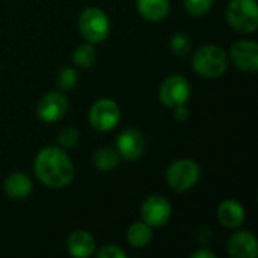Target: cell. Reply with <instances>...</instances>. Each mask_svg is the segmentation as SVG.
Masks as SVG:
<instances>
[{
	"label": "cell",
	"instance_id": "2e32d148",
	"mask_svg": "<svg viewBox=\"0 0 258 258\" xmlns=\"http://www.w3.org/2000/svg\"><path fill=\"white\" fill-rule=\"evenodd\" d=\"M139 14L150 21H160L169 12V0H136Z\"/></svg>",
	"mask_w": 258,
	"mask_h": 258
},
{
	"label": "cell",
	"instance_id": "6da1fadb",
	"mask_svg": "<svg viewBox=\"0 0 258 258\" xmlns=\"http://www.w3.org/2000/svg\"><path fill=\"white\" fill-rule=\"evenodd\" d=\"M33 169L41 183L47 187H67L74 178V166L68 154L56 147L42 148L33 163Z\"/></svg>",
	"mask_w": 258,
	"mask_h": 258
},
{
	"label": "cell",
	"instance_id": "9a60e30c",
	"mask_svg": "<svg viewBox=\"0 0 258 258\" xmlns=\"http://www.w3.org/2000/svg\"><path fill=\"white\" fill-rule=\"evenodd\" d=\"M3 189L11 200H24L32 192V180L23 172H14L5 180Z\"/></svg>",
	"mask_w": 258,
	"mask_h": 258
},
{
	"label": "cell",
	"instance_id": "8992f818",
	"mask_svg": "<svg viewBox=\"0 0 258 258\" xmlns=\"http://www.w3.org/2000/svg\"><path fill=\"white\" fill-rule=\"evenodd\" d=\"M189 97H190V85L180 74L166 77L165 82L160 85L159 98L166 107L174 109L177 106L186 104Z\"/></svg>",
	"mask_w": 258,
	"mask_h": 258
},
{
	"label": "cell",
	"instance_id": "d6986e66",
	"mask_svg": "<svg viewBox=\"0 0 258 258\" xmlns=\"http://www.w3.org/2000/svg\"><path fill=\"white\" fill-rule=\"evenodd\" d=\"M73 59L79 67H83V68L92 67L94 62H95V48H94V45L91 42L80 45L79 48H76V51L73 54Z\"/></svg>",
	"mask_w": 258,
	"mask_h": 258
},
{
	"label": "cell",
	"instance_id": "30bf717a",
	"mask_svg": "<svg viewBox=\"0 0 258 258\" xmlns=\"http://www.w3.org/2000/svg\"><path fill=\"white\" fill-rule=\"evenodd\" d=\"M231 59L234 65L243 71L254 73L258 70V45L254 41L240 39L231 47Z\"/></svg>",
	"mask_w": 258,
	"mask_h": 258
},
{
	"label": "cell",
	"instance_id": "603a6c76",
	"mask_svg": "<svg viewBox=\"0 0 258 258\" xmlns=\"http://www.w3.org/2000/svg\"><path fill=\"white\" fill-rule=\"evenodd\" d=\"M57 83L62 89H71L77 83V73L73 68H63L59 74Z\"/></svg>",
	"mask_w": 258,
	"mask_h": 258
},
{
	"label": "cell",
	"instance_id": "5bb4252c",
	"mask_svg": "<svg viewBox=\"0 0 258 258\" xmlns=\"http://www.w3.org/2000/svg\"><path fill=\"white\" fill-rule=\"evenodd\" d=\"M218 219L227 228H237L245 221V210L237 201L227 200L218 207Z\"/></svg>",
	"mask_w": 258,
	"mask_h": 258
},
{
	"label": "cell",
	"instance_id": "8fae6325",
	"mask_svg": "<svg viewBox=\"0 0 258 258\" xmlns=\"http://www.w3.org/2000/svg\"><path fill=\"white\" fill-rule=\"evenodd\" d=\"M116 148L119 156L125 160H136L145 151V138L141 132L128 128L119 135L116 141Z\"/></svg>",
	"mask_w": 258,
	"mask_h": 258
},
{
	"label": "cell",
	"instance_id": "7c38bea8",
	"mask_svg": "<svg viewBox=\"0 0 258 258\" xmlns=\"http://www.w3.org/2000/svg\"><path fill=\"white\" fill-rule=\"evenodd\" d=\"M228 254L233 258H255L258 243L255 236L249 231H239L228 240Z\"/></svg>",
	"mask_w": 258,
	"mask_h": 258
},
{
	"label": "cell",
	"instance_id": "ba28073f",
	"mask_svg": "<svg viewBox=\"0 0 258 258\" xmlns=\"http://www.w3.org/2000/svg\"><path fill=\"white\" fill-rule=\"evenodd\" d=\"M141 215L145 224H148L151 228H159L163 227L171 219L172 207L166 198L160 195H153L148 197L142 204Z\"/></svg>",
	"mask_w": 258,
	"mask_h": 258
},
{
	"label": "cell",
	"instance_id": "277c9868",
	"mask_svg": "<svg viewBox=\"0 0 258 258\" xmlns=\"http://www.w3.org/2000/svg\"><path fill=\"white\" fill-rule=\"evenodd\" d=\"M201 177L200 165L192 159L175 160L166 171V181L175 192L192 189Z\"/></svg>",
	"mask_w": 258,
	"mask_h": 258
},
{
	"label": "cell",
	"instance_id": "d4e9b609",
	"mask_svg": "<svg viewBox=\"0 0 258 258\" xmlns=\"http://www.w3.org/2000/svg\"><path fill=\"white\" fill-rule=\"evenodd\" d=\"M187 116H189V110H187L186 104L174 107V118L177 121H184V119H187Z\"/></svg>",
	"mask_w": 258,
	"mask_h": 258
},
{
	"label": "cell",
	"instance_id": "7a4b0ae2",
	"mask_svg": "<svg viewBox=\"0 0 258 258\" xmlns=\"http://www.w3.org/2000/svg\"><path fill=\"white\" fill-rule=\"evenodd\" d=\"M228 54L218 45H204L194 54V70L204 79H216L228 68Z\"/></svg>",
	"mask_w": 258,
	"mask_h": 258
},
{
	"label": "cell",
	"instance_id": "ac0fdd59",
	"mask_svg": "<svg viewBox=\"0 0 258 258\" xmlns=\"http://www.w3.org/2000/svg\"><path fill=\"white\" fill-rule=\"evenodd\" d=\"M92 162H94L95 168H98L100 171H110L119 165L121 156L118 151H115L109 147H104V148H98L94 153Z\"/></svg>",
	"mask_w": 258,
	"mask_h": 258
},
{
	"label": "cell",
	"instance_id": "52a82bcc",
	"mask_svg": "<svg viewBox=\"0 0 258 258\" xmlns=\"http://www.w3.org/2000/svg\"><path fill=\"white\" fill-rule=\"evenodd\" d=\"M121 118L119 106L110 98H101L95 101L89 112V121L94 128L100 132L112 130Z\"/></svg>",
	"mask_w": 258,
	"mask_h": 258
},
{
	"label": "cell",
	"instance_id": "cb8c5ba5",
	"mask_svg": "<svg viewBox=\"0 0 258 258\" xmlns=\"http://www.w3.org/2000/svg\"><path fill=\"white\" fill-rule=\"evenodd\" d=\"M125 252L116 245H104L98 251V258H124Z\"/></svg>",
	"mask_w": 258,
	"mask_h": 258
},
{
	"label": "cell",
	"instance_id": "5b68a950",
	"mask_svg": "<svg viewBox=\"0 0 258 258\" xmlns=\"http://www.w3.org/2000/svg\"><path fill=\"white\" fill-rule=\"evenodd\" d=\"M227 18L233 29L245 33L255 32L258 8L255 0H231L227 8Z\"/></svg>",
	"mask_w": 258,
	"mask_h": 258
},
{
	"label": "cell",
	"instance_id": "484cf974",
	"mask_svg": "<svg viewBox=\"0 0 258 258\" xmlns=\"http://www.w3.org/2000/svg\"><path fill=\"white\" fill-rule=\"evenodd\" d=\"M192 258H216V254L215 252H212V251H206V249H203V251H197Z\"/></svg>",
	"mask_w": 258,
	"mask_h": 258
},
{
	"label": "cell",
	"instance_id": "7402d4cb",
	"mask_svg": "<svg viewBox=\"0 0 258 258\" xmlns=\"http://www.w3.org/2000/svg\"><path fill=\"white\" fill-rule=\"evenodd\" d=\"M57 141L63 148H74L76 144L79 142V132L74 127H67L63 130H60Z\"/></svg>",
	"mask_w": 258,
	"mask_h": 258
},
{
	"label": "cell",
	"instance_id": "ffe728a7",
	"mask_svg": "<svg viewBox=\"0 0 258 258\" xmlns=\"http://www.w3.org/2000/svg\"><path fill=\"white\" fill-rule=\"evenodd\" d=\"M213 0H184L186 11L194 17H201L210 11Z\"/></svg>",
	"mask_w": 258,
	"mask_h": 258
},
{
	"label": "cell",
	"instance_id": "3957f363",
	"mask_svg": "<svg viewBox=\"0 0 258 258\" xmlns=\"http://www.w3.org/2000/svg\"><path fill=\"white\" fill-rule=\"evenodd\" d=\"M79 29L88 42L97 44L107 38L110 23L104 11L98 8H88L79 17Z\"/></svg>",
	"mask_w": 258,
	"mask_h": 258
},
{
	"label": "cell",
	"instance_id": "e0dca14e",
	"mask_svg": "<svg viewBox=\"0 0 258 258\" xmlns=\"http://www.w3.org/2000/svg\"><path fill=\"white\" fill-rule=\"evenodd\" d=\"M153 239L151 227L145 222H135L127 231V240L133 248H144Z\"/></svg>",
	"mask_w": 258,
	"mask_h": 258
},
{
	"label": "cell",
	"instance_id": "4fadbf2b",
	"mask_svg": "<svg viewBox=\"0 0 258 258\" xmlns=\"http://www.w3.org/2000/svg\"><path fill=\"white\" fill-rule=\"evenodd\" d=\"M67 249L73 257H89L95 251V240L91 233L85 230H76L67 239Z\"/></svg>",
	"mask_w": 258,
	"mask_h": 258
},
{
	"label": "cell",
	"instance_id": "9c48e42d",
	"mask_svg": "<svg viewBox=\"0 0 258 258\" xmlns=\"http://www.w3.org/2000/svg\"><path fill=\"white\" fill-rule=\"evenodd\" d=\"M68 110V100L60 92H48L45 94L36 107L38 116L45 122L59 121Z\"/></svg>",
	"mask_w": 258,
	"mask_h": 258
},
{
	"label": "cell",
	"instance_id": "44dd1931",
	"mask_svg": "<svg viewBox=\"0 0 258 258\" xmlns=\"http://www.w3.org/2000/svg\"><path fill=\"white\" fill-rule=\"evenodd\" d=\"M171 50L177 56H184L190 50V39L183 33H177L171 38Z\"/></svg>",
	"mask_w": 258,
	"mask_h": 258
}]
</instances>
